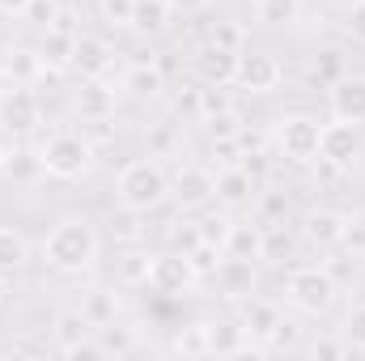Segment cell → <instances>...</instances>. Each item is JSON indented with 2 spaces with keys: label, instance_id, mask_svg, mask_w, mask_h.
I'll list each match as a JSON object with an SVG mask.
<instances>
[{
  "label": "cell",
  "instance_id": "57",
  "mask_svg": "<svg viewBox=\"0 0 365 361\" xmlns=\"http://www.w3.org/2000/svg\"><path fill=\"white\" fill-rule=\"evenodd\" d=\"M361 272H365V260H361Z\"/></svg>",
  "mask_w": 365,
  "mask_h": 361
},
{
  "label": "cell",
  "instance_id": "4",
  "mask_svg": "<svg viewBox=\"0 0 365 361\" xmlns=\"http://www.w3.org/2000/svg\"><path fill=\"white\" fill-rule=\"evenodd\" d=\"M93 145L86 132H73V128H60V132H51L47 141H43V166H47V175L60 183H73V179H86L93 166Z\"/></svg>",
  "mask_w": 365,
  "mask_h": 361
},
{
  "label": "cell",
  "instance_id": "12",
  "mask_svg": "<svg viewBox=\"0 0 365 361\" xmlns=\"http://www.w3.org/2000/svg\"><path fill=\"white\" fill-rule=\"evenodd\" d=\"M344 225H349V217L340 208H306L302 213V238L319 251H336L344 243Z\"/></svg>",
  "mask_w": 365,
  "mask_h": 361
},
{
  "label": "cell",
  "instance_id": "28",
  "mask_svg": "<svg viewBox=\"0 0 365 361\" xmlns=\"http://www.w3.org/2000/svg\"><path fill=\"white\" fill-rule=\"evenodd\" d=\"M225 255L264 260V221H234L230 238H225Z\"/></svg>",
  "mask_w": 365,
  "mask_h": 361
},
{
  "label": "cell",
  "instance_id": "20",
  "mask_svg": "<svg viewBox=\"0 0 365 361\" xmlns=\"http://www.w3.org/2000/svg\"><path fill=\"white\" fill-rule=\"evenodd\" d=\"M73 51H77V30L64 26H47L38 39V60L47 73H68L73 68Z\"/></svg>",
  "mask_w": 365,
  "mask_h": 361
},
{
  "label": "cell",
  "instance_id": "9",
  "mask_svg": "<svg viewBox=\"0 0 365 361\" xmlns=\"http://www.w3.org/2000/svg\"><path fill=\"white\" fill-rule=\"evenodd\" d=\"M170 200L179 204L182 213H195V208H208L217 204V175L208 166H195L187 162L170 175Z\"/></svg>",
  "mask_w": 365,
  "mask_h": 361
},
{
  "label": "cell",
  "instance_id": "32",
  "mask_svg": "<svg viewBox=\"0 0 365 361\" xmlns=\"http://www.w3.org/2000/svg\"><path fill=\"white\" fill-rule=\"evenodd\" d=\"M344 73H349V64H344V51H340V47H323V51H314V60H310V77H314L323 90L336 86Z\"/></svg>",
  "mask_w": 365,
  "mask_h": 361
},
{
  "label": "cell",
  "instance_id": "23",
  "mask_svg": "<svg viewBox=\"0 0 365 361\" xmlns=\"http://www.w3.org/2000/svg\"><path fill=\"white\" fill-rule=\"evenodd\" d=\"M123 93L136 102H158V98H166V73L153 60H140L123 73Z\"/></svg>",
  "mask_w": 365,
  "mask_h": 361
},
{
  "label": "cell",
  "instance_id": "35",
  "mask_svg": "<svg viewBox=\"0 0 365 361\" xmlns=\"http://www.w3.org/2000/svg\"><path fill=\"white\" fill-rule=\"evenodd\" d=\"M200 86L204 81H182V86H175V93H166L175 119H195L200 123Z\"/></svg>",
  "mask_w": 365,
  "mask_h": 361
},
{
  "label": "cell",
  "instance_id": "50",
  "mask_svg": "<svg viewBox=\"0 0 365 361\" xmlns=\"http://www.w3.org/2000/svg\"><path fill=\"white\" fill-rule=\"evenodd\" d=\"M26 17H30V21H34V26H43V30H47V26H51V21H56V17H60V4H56V0H34V4H30V13H26Z\"/></svg>",
  "mask_w": 365,
  "mask_h": 361
},
{
  "label": "cell",
  "instance_id": "27",
  "mask_svg": "<svg viewBox=\"0 0 365 361\" xmlns=\"http://www.w3.org/2000/svg\"><path fill=\"white\" fill-rule=\"evenodd\" d=\"M170 0H136V9H132V26L128 30H136L140 39H158V34H166V26H170Z\"/></svg>",
  "mask_w": 365,
  "mask_h": 361
},
{
  "label": "cell",
  "instance_id": "19",
  "mask_svg": "<svg viewBox=\"0 0 365 361\" xmlns=\"http://www.w3.org/2000/svg\"><path fill=\"white\" fill-rule=\"evenodd\" d=\"M0 179H9L13 187H34L38 179H47L43 153H38L30 141H17V145L9 149V158H4V175H0Z\"/></svg>",
  "mask_w": 365,
  "mask_h": 361
},
{
  "label": "cell",
  "instance_id": "3",
  "mask_svg": "<svg viewBox=\"0 0 365 361\" xmlns=\"http://www.w3.org/2000/svg\"><path fill=\"white\" fill-rule=\"evenodd\" d=\"M280 293H284V306H293V310L306 315V319H323V315H331V306L340 302V285H336V276L327 272V264L293 268L284 276Z\"/></svg>",
  "mask_w": 365,
  "mask_h": 361
},
{
  "label": "cell",
  "instance_id": "22",
  "mask_svg": "<svg viewBox=\"0 0 365 361\" xmlns=\"http://www.w3.org/2000/svg\"><path fill=\"white\" fill-rule=\"evenodd\" d=\"M195 68H200V81H204V86H234L238 51H225V47H217V43H204L200 56H195Z\"/></svg>",
  "mask_w": 365,
  "mask_h": 361
},
{
  "label": "cell",
  "instance_id": "18",
  "mask_svg": "<svg viewBox=\"0 0 365 361\" xmlns=\"http://www.w3.org/2000/svg\"><path fill=\"white\" fill-rule=\"evenodd\" d=\"M115 68V47L102 34H77V51H73V73L81 77H106Z\"/></svg>",
  "mask_w": 365,
  "mask_h": 361
},
{
  "label": "cell",
  "instance_id": "47",
  "mask_svg": "<svg viewBox=\"0 0 365 361\" xmlns=\"http://www.w3.org/2000/svg\"><path fill=\"white\" fill-rule=\"evenodd\" d=\"M170 247L182 251V255H191V251L200 247V221H175V230H170Z\"/></svg>",
  "mask_w": 365,
  "mask_h": 361
},
{
  "label": "cell",
  "instance_id": "36",
  "mask_svg": "<svg viewBox=\"0 0 365 361\" xmlns=\"http://www.w3.org/2000/svg\"><path fill=\"white\" fill-rule=\"evenodd\" d=\"M340 336H344V345L353 349V353H365V298L361 302H353L349 310H344V319H340V327H336Z\"/></svg>",
  "mask_w": 365,
  "mask_h": 361
},
{
  "label": "cell",
  "instance_id": "56",
  "mask_svg": "<svg viewBox=\"0 0 365 361\" xmlns=\"http://www.w3.org/2000/svg\"><path fill=\"white\" fill-rule=\"evenodd\" d=\"M4 158H9V149H4V145H0V175H4Z\"/></svg>",
  "mask_w": 365,
  "mask_h": 361
},
{
  "label": "cell",
  "instance_id": "40",
  "mask_svg": "<svg viewBox=\"0 0 365 361\" xmlns=\"http://www.w3.org/2000/svg\"><path fill=\"white\" fill-rule=\"evenodd\" d=\"M149 264H153V255H145V251H123V260H119V280H123V285H149Z\"/></svg>",
  "mask_w": 365,
  "mask_h": 361
},
{
  "label": "cell",
  "instance_id": "44",
  "mask_svg": "<svg viewBox=\"0 0 365 361\" xmlns=\"http://www.w3.org/2000/svg\"><path fill=\"white\" fill-rule=\"evenodd\" d=\"M340 30H344V39H349V43L365 47V0H357V4H349V9H344Z\"/></svg>",
  "mask_w": 365,
  "mask_h": 361
},
{
  "label": "cell",
  "instance_id": "16",
  "mask_svg": "<svg viewBox=\"0 0 365 361\" xmlns=\"http://www.w3.org/2000/svg\"><path fill=\"white\" fill-rule=\"evenodd\" d=\"M93 327L90 315L81 310V306H64V310H56V319H51V340H56V353L60 357H68L77 345H86V340H93Z\"/></svg>",
  "mask_w": 365,
  "mask_h": 361
},
{
  "label": "cell",
  "instance_id": "29",
  "mask_svg": "<svg viewBox=\"0 0 365 361\" xmlns=\"http://www.w3.org/2000/svg\"><path fill=\"white\" fill-rule=\"evenodd\" d=\"M4 68L17 86H34L38 77H47L43 60H38V47H9L4 51Z\"/></svg>",
  "mask_w": 365,
  "mask_h": 361
},
{
  "label": "cell",
  "instance_id": "5",
  "mask_svg": "<svg viewBox=\"0 0 365 361\" xmlns=\"http://www.w3.org/2000/svg\"><path fill=\"white\" fill-rule=\"evenodd\" d=\"M319 132H323L319 119H310V115H284L272 128V145L284 162L306 166V162L319 158Z\"/></svg>",
  "mask_w": 365,
  "mask_h": 361
},
{
  "label": "cell",
  "instance_id": "52",
  "mask_svg": "<svg viewBox=\"0 0 365 361\" xmlns=\"http://www.w3.org/2000/svg\"><path fill=\"white\" fill-rule=\"evenodd\" d=\"M208 4H212V0H170V9H175V13H204Z\"/></svg>",
  "mask_w": 365,
  "mask_h": 361
},
{
  "label": "cell",
  "instance_id": "7",
  "mask_svg": "<svg viewBox=\"0 0 365 361\" xmlns=\"http://www.w3.org/2000/svg\"><path fill=\"white\" fill-rule=\"evenodd\" d=\"M38 123H43V102H38L34 86H17L13 81L9 93L0 98V128L13 141H30L38 132Z\"/></svg>",
  "mask_w": 365,
  "mask_h": 361
},
{
  "label": "cell",
  "instance_id": "38",
  "mask_svg": "<svg viewBox=\"0 0 365 361\" xmlns=\"http://www.w3.org/2000/svg\"><path fill=\"white\" fill-rule=\"evenodd\" d=\"M230 225H234V217H225V213H208V217H200V243H208V247H217V251L225 255Z\"/></svg>",
  "mask_w": 365,
  "mask_h": 361
},
{
  "label": "cell",
  "instance_id": "42",
  "mask_svg": "<svg viewBox=\"0 0 365 361\" xmlns=\"http://www.w3.org/2000/svg\"><path fill=\"white\" fill-rule=\"evenodd\" d=\"M179 123H158L153 132H149V158H170L175 149H179Z\"/></svg>",
  "mask_w": 365,
  "mask_h": 361
},
{
  "label": "cell",
  "instance_id": "45",
  "mask_svg": "<svg viewBox=\"0 0 365 361\" xmlns=\"http://www.w3.org/2000/svg\"><path fill=\"white\" fill-rule=\"evenodd\" d=\"M230 106H234L230 86H200V119L217 115V111H230Z\"/></svg>",
  "mask_w": 365,
  "mask_h": 361
},
{
  "label": "cell",
  "instance_id": "14",
  "mask_svg": "<svg viewBox=\"0 0 365 361\" xmlns=\"http://www.w3.org/2000/svg\"><path fill=\"white\" fill-rule=\"evenodd\" d=\"M73 111L81 115V123H106L115 115V90L102 77H81V86L73 90Z\"/></svg>",
  "mask_w": 365,
  "mask_h": 361
},
{
  "label": "cell",
  "instance_id": "17",
  "mask_svg": "<svg viewBox=\"0 0 365 361\" xmlns=\"http://www.w3.org/2000/svg\"><path fill=\"white\" fill-rule=\"evenodd\" d=\"M327 106H331V119L365 123V77L344 73L336 86H327Z\"/></svg>",
  "mask_w": 365,
  "mask_h": 361
},
{
  "label": "cell",
  "instance_id": "43",
  "mask_svg": "<svg viewBox=\"0 0 365 361\" xmlns=\"http://www.w3.org/2000/svg\"><path fill=\"white\" fill-rule=\"evenodd\" d=\"M302 353H310V357H349L353 349L344 345V336H340V332H327V336H319V340L302 345Z\"/></svg>",
  "mask_w": 365,
  "mask_h": 361
},
{
  "label": "cell",
  "instance_id": "1",
  "mask_svg": "<svg viewBox=\"0 0 365 361\" xmlns=\"http://www.w3.org/2000/svg\"><path fill=\"white\" fill-rule=\"evenodd\" d=\"M98 251H102V238H98V225H93L86 213H68L60 217L47 238H43V264L60 276H81L98 264Z\"/></svg>",
  "mask_w": 365,
  "mask_h": 361
},
{
  "label": "cell",
  "instance_id": "30",
  "mask_svg": "<svg viewBox=\"0 0 365 361\" xmlns=\"http://www.w3.org/2000/svg\"><path fill=\"white\" fill-rule=\"evenodd\" d=\"M302 345H306V327H302L297 319H289V315H284V319H280V323L272 327V336L264 340V349H259V353H264V357H280V353H302Z\"/></svg>",
  "mask_w": 365,
  "mask_h": 361
},
{
  "label": "cell",
  "instance_id": "58",
  "mask_svg": "<svg viewBox=\"0 0 365 361\" xmlns=\"http://www.w3.org/2000/svg\"><path fill=\"white\" fill-rule=\"evenodd\" d=\"M361 128H365V123H361Z\"/></svg>",
  "mask_w": 365,
  "mask_h": 361
},
{
  "label": "cell",
  "instance_id": "6",
  "mask_svg": "<svg viewBox=\"0 0 365 361\" xmlns=\"http://www.w3.org/2000/svg\"><path fill=\"white\" fill-rule=\"evenodd\" d=\"M361 153H365L361 123H349V119H331V123H323V132H319V162H323V166L353 171Z\"/></svg>",
  "mask_w": 365,
  "mask_h": 361
},
{
  "label": "cell",
  "instance_id": "49",
  "mask_svg": "<svg viewBox=\"0 0 365 361\" xmlns=\"http://www.w3.org/2000/svg\"><path fill=\"white\" fill-rule=\"evenodd\" d=\"M349 255H357L365 260V213L361 217H349V225H344V243H340Z\"/></svg>",
  "mask_w": 365,
  "mask_h": 361
},
{
  "label": "cell",
  "instance_id": "8",
  "mask_svg": "<svg viewBox=\"0 0 365 361\" xmlns=\"http://www.w3.org/2000/svg\"><path fill=\"white\" fill-rule=\"evenodd\" d=\"M200 285V268L191 264V255H182V251H162V255H153V264H149V285L145 289H153V293H166V298H182V293H191Z\"/></svg>",
  "mask_w": 365,
  "mask_h": 361
},
{
  "label": "cell",
  "instance_id": "53",
  "mask_svg": "<svg viewBox=\"0 0 365 361\" xmlns=\"http://www.w3.org/2000/svg\"><path fill=\"white\" fill-rule=\"evenodd\" d=\"M9 86H13V77H9V68H4V60H0V98L9 93Z\"/></svg>",
  "mask_w": 365,
  "mask_h": 361
},
{
  "label": "cell",
  "instance_id": "21",
  "mask_svg": "<svg viewBox=\"0 0 365 361\" xmlns=\"http://www.w3.org/2000/svg\"><path fill=\"white\" fill-rule=\"evenodd\" d=\"M208 353L212 357H238V353H259L238 319H212L208 323Z\"/></svg>",
  "mask_w": 365,
  "mask_h": 361
},
{
  "label": "cell",
  "instance_id": "15",
  "mask_svg": "<svg viewBox=\"0 0 365 361\" xmlns=\"http://www.w3.org/2000/svg\"><path fill=\"white\" fill-rule=\"evenodd\" d=\"M255 195H259V179H255L242 162L217 171V204H221V208H251Z\"/></svg>",
  "mask_w": 365,
  "mask_h": 361
},
{
  "label": "cell",
  "instance_id": "55",
  "mask_svg": "<svg viewBox=\"0 0 365 361\" xmlns=\"http://www.w3.org/2000/svg\"><path fill=\"white\" fill-rule=\"evenodd\" d=\"M327 4H331V9H340V13H344V9H349V4H357V0H327Z\"/></svg>",
  "mask_w": 365,
  "mask_h": 361
},
{
  "label": "cell",
  "instance_id": "37",
  "mask_svg": "<svg viewBox=\"0 0 365 361\" xmlns=\"http://www.w3.org/2000/svg\"><path fill=\"white\" fill-rule=\"evenodd\" d=\"M200 123H204V136H208V141H230V136L242 132V115H238L234 106H230V111H217V115H204Z\"/></svg>",
  "mask_w": 365,
  "mask_h": 361
},
{
  "label": "cell",
  "instance_id": "46",
  "mask_svg": "<svg viewBox=\"0 0 365 361\" xmlns=\"http://www.w3.org/2000/svg\"><path fill=\"white\" fill-rule=\"evenodd\" d=\"M259 200V221L268 225V221H284V213H289V195L284 191H264V195H255Z\"/></svg>",
  "mask_w": 365,
  "mask_h": 361
},
{
  "label": "cell",
  "instance_id": "34",
  "mask_svg": "<svg viewBox=\"0 0 365 361\" xmlns=\"http://www.w3.org/2000/svg\"><path fill=\"white\" fill-rule=\"evenodd\" d=\"M170 353H179V357H212L208 353V323L200 319V323H187L179 336L170 340Z\"/></svg>",
  "mask_w": 365,
  "mask_h": 361
},
{
  "label": "cell",
  "instance_id": "24",
  "mask_svg": "<svg viewBox=\"0 0 365 361\" xmlns=\"http://www.w3.org/2000/svg\"><path fill=\"white\" fill-rule=\"evenodd\" d=\"M86 315H90L93 327H106V323H115L119 315H123V298H119V289L115 285H90L86 293H81V302H77Z\"/></svg>",
  "mask_w": 365,
  "mask_h": 361
},
{
  "label": "cell",
  "instance_id": "25",
  "mask_svg": "<svg viewBox=\"0 0 365 361\" xmlns=\"http://www.w3.org/2000/svg\"><path fill=\"white\" fill-rule=\"evenodd\" d=\"M251 13H255V21L268 26V30H289V26L302 21L306 0H251Z\"/></svg>",
  "mask_w": 365,
  "mask_h": 361
},
{
  "label": "cell",
  "instance_id": "10",
  "mask_svg": "<svg viewBox=\"0 0 365 361\" xmlns=\"http://www.w3.org/2000/svg\"><path fill=\"white\" fill-rule=\"evenodd\" d=\"M217 293L230 298V302H242L259 289V260H242V255H221L217 268L208 272Z\"/></svg>",
  "mask_w": 365,
  "mask_h": 361
},
{
  "label": "cell",
  "instance_id": "41",
  "mask_svg": "<svg viewBox=\"0 0 365 361\" xmlns=\"http://www.w3.org/2000/svg\"><path fill=\"white\" fill-rule=\"evenodd\" d=\"M208 43H217V47H225V51H247V30L238 26V21H217L212 30H208Z\"/></svg>",
  "mask_w": 365,
  "mask_h": 361
},
{
  "label": "cell",
  "instance_id": "54",
  "mask_svg": "<svg viewBox=\"0 0 365 361\" xmlns=\"http://www.w3.org/2000/svg\"><path fill=\"white\" fill-rule=\"evenodd\" d=\"M4 306H9V276L0 272V310H4Z\"/></svg>",
  "mask_w": 365,
  "mask_h": 361
},
{
  "label": "cell",
  "instance_id": "26",
  "mask_svg": "<svg viewBox=\"0 0 365 361\" xmlns=\"http://www.w3.org/2000/svg\"><path fill=\"white\" fill-rule=\"evenodd\" d=\"M93 340H98V353H102V357H132V353H140L136 327H128V323H119V319L106 323V327H98Z\"/></svg>",
  "mask_w": 365,
  "mask_h": 361
},
{
  "label": "cell",
  "instance_id": "31",
  "mask_svg": "<svg viewBox=\"0 0 365 361\" xmlns=\"http://www.w3.org/2000/svg\"><path fill=\"white\" fill-rule=\"evenodd\" d=\"M30 260V243L17 225H0V272H17Z\"/></svg>",
  "mask_w": 365,
  "mask_h": 361
},
{
  "label": "cell",
  "instance_id": "51",
  "mask_svg": "<svg viewBox=\"0 0 365 361\" xmlns=\"http://www.w3.org/2000/svg\"><path fill=\"white\" fill-rule=\"evenodd\" d=\"M30 4H34V0H0V17H13V21H17V17L30 13Z\"/></svg>",
  "mask_w": 365,
  "mask_h": 361
},
{
  "label": "cell",
  "instance_id": "2",
  "mask_svg": "<svg viewBox=\"0 0 365 361\" xmlns=\"http://www.w3.org/2000/svg\"><path fill=\"white\" fill-rule=\"evenodd\" d=\"M170 200V175L158 158H132L119 179H115V204L136 208V213H153Z\"/></svg>",
  "mask_w": 365,
  "mask_h": 361
},
{
  "label": "cell",
  "instance_id": "48",
  "mask_svg": "<svg viewBox=\"0 0 365 361\" xmlns=\"http://www.w3.org/2000/svg\"><path fill=\"white\" fill-rule=\"evenodd\" d=\"M132 9H136V0H102V21L128 30L132 26Z\"/></svg>",
  "mask_w": 365,
  "mask_h": 361
},
{
  "label": "cell",
  "instance_id": "33",
  "mask_svg": "<svg viewBox=\"0 0 365 361\" xmlns=\"http://www.w3.org/2000/svg\"><path fill=\"white\" fill-rule=\"evenodd\" d=\"M145 217H149V213H136V208H123V204H119V208L110 213V238H119V243L136 247V243L145 238V225H140Z\"/></svg>",
  "mask_w": 365,
  "mask_h": 361
},
{
  "label": "cell",
  "instance_id": "11",
  "mask_svg": "<svg viewBox=\"0 0 365 361\" xmlns=\"http://www.w3.org/2000/svg\"><path fill=\"white\" fill-rule=\"evenodd\" d=\"M284 81V68L272 51H242L238 56V73H234V86L247 93H272Z\"/></svg>",
  "mask_w": 365,
  "mask_h": 361
},
{
  "label": "cell",
  "instance_id": "13",
  "mask_svg": "<svg viewBox=\"0 0 365 361\" xmlns=\"http://www.w3.org/2000/svg\"><path fill=\"white\" fill-rule=\"evenodd\" d=\"M280 319H284V310H280V302H272V298L251 293V298L238 302V323L247 327V336H251L255 349H264V340L272 336V327L280 323Z\"/></svg>",
  "mask_w": 365,
  "mask_h": 361
},
{
  "label": "cell",
  "instance_id": "39",
  "mask_svg": "<svg viewBox=\"0 0 365 361\" xmlns=\"http://www.w3.org/2000/svg\"><path fill=\"white\" fill-rule=\"evenodd\" d=\"M293 251V234L284 221H268L264 225V260H284Z\"/></svg>",
  "mask_w": 365,
  "mask_h": 361
}]
</instances>
